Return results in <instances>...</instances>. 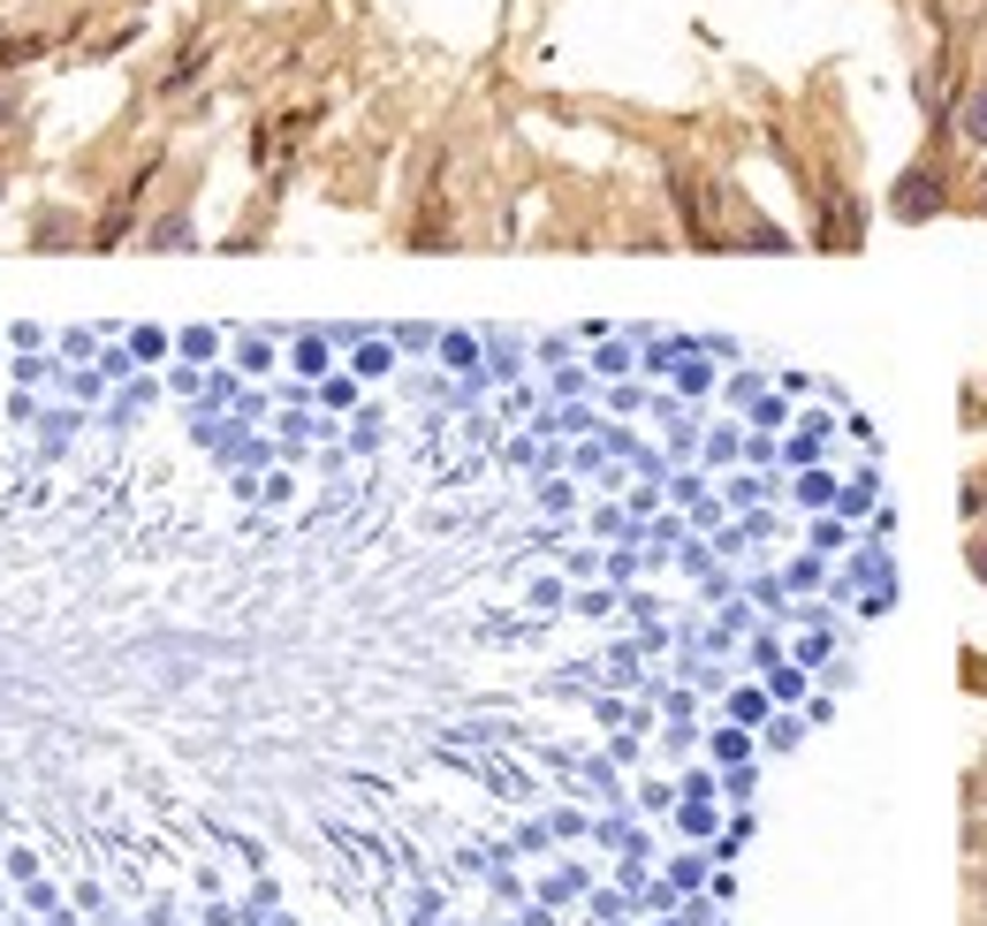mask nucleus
<instances>
[{
    "mask_svg": "<svg viewBox=\"0 0 987 926\" xmlns=\"http://www.w3.org/2000/svg\"><path fill=\"white\" fill-rule=\"evenodd\" d=\"M896 213H935V175H904V198H896Z\"/></svg>",
    "mask_w": 987,
    "mask_h": 926,
    "instance_id": "obj_1",
    "label": "nucleus"
},
{
    "mask_svg": "<svg viewBox=\"0 0 987 926\" xmlns=\"http://www.w3.org/2000/svg\"><path fill=\"white\" fill-rule=\"evenodd\" d=\"M965 138H980V145H987V84L973 92V107H965Z\"/></svg>",
    "mask_w": 987,
    "mask_h": 926,
    "instance_id": "obj_2",
    "label": "nucleus"
}]
</instances>
